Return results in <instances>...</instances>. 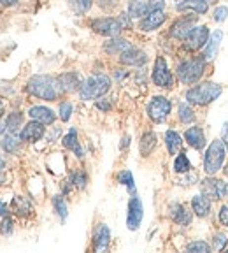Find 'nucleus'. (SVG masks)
I'll list each match as a JSON object with an SVG mask.
<instances>
[{"instance_id":"1","label":"nucleus","mask_w":228,"mask_h":253,"mask_svg":"<svg viewBox=\"0 0 228 253\" xmlns=\"http://www.w3.org/2000/svg\"><path fill=\"white\" fill-rule=\"evenodd\" d=\"M27 91L37 97V99L49 100V102L56 100L63 93L62 88H60L58 78H51V76H34V78H30L27 83Z\"/></svg>"},{"instance_id":"2","label":"nucleus","mask_w":228,"mask_h":253,"mask_svg":"<svg viewBox=\"0 0 228 253\" xmlns=\"http://www.w3.org/2000/svg\"><path fill=\"white\" fill-rule=\"evenodd\" d=\"M205 69H207V60L202 58V55L191 56V58L181 60V62L177 63L176 76L183 84L193 86V84H197L204 78Z\"/></svg>"},{"instance_id":"3","label":"nucleus","mask_w":228,"mask_h":253,"mask_svg":"<svg viewBox=\"0 0 228 253\" xmlns=\"http://www.w3.org/2000/svg\"><path fill=\"white\" fill-rule=\"evenodd\" d=\"M223 91V86L214 81H204V83L193 84L191 88L186 90V100L193 106H209L218 99Z\"/></svg>"},{"instance_id":"4","label":"nucleus","mask_w":228,"mask_h":253,"mask_svg":"<svg viewBox=\"0 0 228 253\" xmlns=\"http://www.w3.org/2000/svg\"><path fill=\"white\" fill-rule=\"evenodd\" d=\"M228 151L225 142L221 139H214L209 148L204 153V170L209 176H214L216 172H220V169H223L225 158H227Z\"/></svg>"},{"instance_id":"5","label":"nucleus","mask_w":228,"mask_h":253,"mask_svg":"<svg viewBox=\"0 0 228 253\" xmlns=\"http://www.w3.org/2000/svg\"><path fill=\"white\" fill-rule=\"evenodd\" d=\"M109 90H111V78H107L104 74H97L88 78L81 84L79 97L83 100H93V99H99V97H104Z\"/></svg>"},{"instance_id":"6","label":"nucleus","mask_w":228,"mask_h":253,"mask_svg":"<svg viewBox=\"0 0 228 253\" xmlns=\"http://www.w3.org/2000/svg\"><path fill=\"white\" fill-rule=\"evenodd\" d=\"M209 37H211V30H209L207 25H195L191 28L186 39L183 41V49L186 53H197L200 49H204L205 44H207Z\"/></svg>"},{"instance_id":"7","label":"nucleus","mask_w":228,"mask_h":253,"mask_svg":"<svg viewBox=\"0 0 228 253\" xmlns=\"http://www.w3.org/2000/svg\"><path fill=\"white\" fill-rule=\"evenodd\" d=\"M170 111H172V104L167 97H161V95H156L150 100L148 104V116L153 120L154 123H163L167 118H169Z\"/></svg>"},{"instance_id":"8","label":"nucleus","mask_w":228,"mask_h":253,"mask_svg":"<svg viewBox=\"0 0 228 253\" xmlns=\"http://www.w3.org/2000/svg\"><path fill=\"white\" fill-rule=\"evenodd\" d=\"M90 27H91V30L97 32L99 36H104V37H116V36H119L123 30L118 18H111V16L95 18V20H91Z\"/></svg>"},{"instance_id":"9","label":"nucleus","mask_w":228,"mask_h":253,"mask_svg":"<svg viewBox=\"0 0 228 253\" xmlns=\"http://www.w3.org/2000/svg\"><path fill=\"white\" fill-rule=\"evenodd\" d=\"M153 83L158 88H172L174 86V76L169 69V63L163 56H156L154 60V67H153V74H151Z\"/></svg>"},{"instance_id":"10","label":"nucleus","mask_w":228,"mask_h":253,"mask_svg":"<svg viewBox=\"0 0 228 253\" xmlns=\"http://www.w3.org/2000/svg\"><path fill=\"white\" fill-rule=\"evenodd\" d=\"M198 21V14H183L179 16L172 25H170L169 36L176 41H185L191 28L197 25Z\"/></svg>"},{"instance_id":"11","label":"nucleus","mask_w":228,"mask_h":253,"mask_svg":"<svg viewBox=\"0 0 228 253\" xmlns=\"http://www.w3.org/2000/svg\"><path fill=\"white\" fill-rule=\"evenodd\" d=\"M165 7H158L150 11L146 16H142L139 21V30L142 32H154L167 21V12L163 11Z\"/></svg>"},{"instance_id":"12","label":"nucleus","mask_w":228,"mask_h":253,"mask_svg":"<svg viewBox=\"0 0 228 253\" xmlns=\"http://www.w3.org/2000/svg\"><path fill=\"white\" fill-rule=\"evenodd\" d=\"M158 7H165V2L163 0H130L128 14L132 18H139L141 20L142 16H146L150 11Z\"/></svg>"},{"instance_id":"13","label":"nucleus","mask_w":228,"mask_h":253,"mask_svg":"<svg viewBox=\"0 0 228 253\" xmlns=\"http://www.w3.org/2000/svg\"><path fill=\"white\" fill-rule=\"evenodd\" d=\"M142 216H144V208H142V201L134 195L128 201V214H126V227L130 230H137L142 223Z\"/></svg>"},{"instance_id":"14","label":"nucleus","mask_w":228,"mask_h":253,"mask_svg":"<svg viewBox=\"0 0 228 253\" xmlns=\"http://www.w3.org/2000/svg\"><path fill=\"white\" fill-rule=\"evenodd\" d=\"M119 62L123 65H128V67H142L148 62V55L142 49H139V47L132 46L130 49H126L125 53L119 55Z\"/></svg>"},{"instance_id":"15","label":"nucleus","mask_w":228,"mask_h":253,"mask_svg":"<svg viewBox=\"0 0 228 253\" xmlns=\"http://www.w3.org/2000/svg\"><path fill=\"white\" fill-rule=\"evenodd\" d=\"M169 216L174 223L183 225V227H188L193 220V213L186 210L181 202H172V204L169 206Z\"/></svg>"},{"instance_id":"16","label":"nucleus","mask_w":228,"mask_h":253,"mask_svg":"<svg viewBox=\"0 0 228 253\" xmlns=\"http://www.w3.org/2000/svg\"><path fill=\"white\" fill-rule=\"evenodd\" d=\"M209 0H181L176 2V9L179 12H193V14L204 16L209 12Z\"/></svg>"},{"instance_id":"17","label":"nucleus","mask_w":228,"mask_h":253,"mask_svg":"<svg viewBox=\"0 0 228 253\" xmlns=\"http://www.w3.org/2000/svg\"><path fill=\"white\" fill-rule=\"evenodd\" d=\"M221 41H223V32H221L220 28H216V30L211 34V37H209L205 47L202 49V58L207 60V62H211V60L216 58L218 51H220Z\"/></svg>"},{"instance_id":"18","label":"nucleus","mask_w":228,"mask_h":253,"mask_svg":"<svg viewBox=\"0 0 228 253\" xmlns=\"http://www.w3.org/2000/svg\"><path fill=\"white\" fill-rule=\"evenodd\" d=\"M213 210V201L209 197H205L204 194H198L195 197H191V211L195 216L198 218H207Z\"/></svg>"},{"instance_id":"19","label":"nucleus","mask_w":228,"mask_h":253,"mask_svg":"<svg viewBox=\"0 0 228 253\" xmlns=\"http://www.w3.org/2000/svg\"><path fill=\"white\" fill-rule=\"evenodd\" d=\"M185 139L193 150H204L205 146V132L202 126L193 125L185 132Z\"/></svg>"},{"instance_id":"20","label":"nucleus","mask_w":228,"mask_h":253,"mask_svg":"<svg viewBox=\"0 0 228 253\" xmlns=\"http://www.w3.org/2000/svg\"><path fill=\"white\" fill-rule=\"evenodd\" d=\"M44 123L40 122H36V120H32L28 125L23 126V130L20 134V139L21 141H27V142H36L39 139H42L44 135Z\"/></svg>"},{"instance_id":"21","label":"nucleus","mask_w":228,"mask_h":253,"mask_svg":"<svg viewBox=\"0 0 228 253\" xmlns=\"http://www.w3.org/2000/svg\"><path fill=\"white\" fill-rule=\"evenodd\" d=\"M28 116L32 120H36V122H40L44 125H53L56 120L55 111H51L49 107H44V106H34L28 109Z\"/></svg>"},{"instance_id":"22","label":"nucleus","mask_w":228,"mask_h":253,"mask_svg":"<svg viewBox=\"0 0 228 253\" xmlns=\"http://www.w3.org/2000/svg\"><path fill=\"white\" fill-rule=\"evenodd\" d=\"M109 241H111V230L107 225L100 223L93 234V250L95 252H104V250L109 248Z\"/></svg>"},{"instance_id":"23","label":"nucleus","mask_w":228,"mask_h":253,"mask_svg":"<svg viewBox=\"0 0 228 253\" xmlns=\"http://www.w3.org/2000/svg\"><path fill=\"white\" fill-rule=\"evenodd\" d=\"M132 47V42L126 39H123V37H111L109 42H106V46H104V51L107 53V55H113V56H119L121 53H125L126 49H130Z\"/></svg>"},{"instance_id":"24","label":"nucleus","mask_w":228,"mask_h":253,"mask_svg":"<svg viewBox=\"0 0 228 253\" xmlns=\"http://www.w3.org/2000/svg\"><path fill=\"white\" fill-rule=\"evenodd\" d=\"M58 83L62 88L63 93H69V91H76L81 88V78H79L77 72H65V74L58 76Z\"/></svg>"},{"instance_id":"25","label":"nucleus","mask_w":228,"mask_h":253,"mask_svg":"<svg viewBox=\"0 0 228 253\" xmlns=\"http://www.w3.org/2000/svg\"><path fill=\"white\" fill-rule=\"evenodd\" d=\"M62 144L67 148V150L74 151L77 158H83L84 157L83 148H81V144H79V141H77V130H76V128H71V130H69V134L62 139Z\"/></svg>"},{"instance_id":"26","label":"nucleus","mask_w":228,"mask_h":253,"mask_svg":"<svg viewBox=\"0 0 228 253\" xmlns=\"http://www.w3.org/2000/svg\"><path fill=\"white\" fill-rule=\"evenodd\" d=\"M202 186V194L205 197H209L211 201H220V192H218V178H207L200 183Z\"/></svg>"},{"instance_id":"27","label":"nucleus","mask_w":228,"mask_h":253,"mask_svg":"<svg viewBox=\"0 0 228 253\" xmlns=\"http://www.w3.org/2000/svg\"><path fill=\"white\" fill-rule=\"evenodd\" d=\"M165 146L170 155H177V151L181 150V146H183L181 135L177 134L176 130H167L165 132Z\"/></svg>"},{"instance_id":"28","label":"nucleus","mask_w":228,"mask_h":253,"mask_svg":"<svg viewBox=\"0 0 228 253\" xmlns=\"http://www.w3.org/2000/svg\"><path fill=\"white\" fill-rule=\"evenodd\" d=\"M177 118H179L181 123H185V125H191V123H195L197 116H195V113H193L191 106L181 102L179 106H177Z\"/></svg>"},{"instance_id":"29","label":"nucleus","mask_w":228,"mask_h":253,"mask_svg":"<svg viewBox=\"0 0 228 253\" xmlns=\"http://www.w3.org/2000/svg\"><path fill=\"white\" fill-rule=\"evenodd\" d=\"M154 146H156V135H154V132H146L141 139V144H139L141 155L142 157H148L154 150Z\"/></svg>"},{"instance_id":"30","label":"nucleus","mask_w":228,"mask_h":253,"mask_svg":"<svg viewBox=\"0 0 228 253\" xmlns=\"http://www.w3.org/2000/svg\"><path fill=\"white\" fill-rule=\"evenodd\" d=\"M12 210L20 216H27V214L32 213V204L25 197H21V195H16L14 201H12Z\"/></svg>"},{"instance_id":"31","label":"nucleus","mask_w":228,"mask_h":253,"mask_svg":"<svg viewBox=\"0 0 228 253\" xmlns=\"http://www.w3.org/2000/svg\"><path fill=\"white\" fill-rule=\"evenodd\" d=\"M21 123H23V115L14 111V113H9L7 120H5V128H7L9 134H16V132L20 130Z\"/></svg>"},{"instance_id":"32","label":"nucleus","mask_w":228,"mask_h":253,"mask_svg":"<svg viewBox=\"0 0 228 253\" xmlns=\"http://www.w3.org/2000/svg\"><path fill=\"white\" fill-rule=\"evenodd\" d=\"M191 164H190L188 157H186V153H179L176 157V160H174V170H176L177 174H188L191 172Z\"/></svg>"},{"instance_id":"33","label":"nucleus","mask_w":228,"mask_h":253,"mask_svg":"<svg viewBox=\"0 0 228 253\" xmlns=\"http://www.w3.org/2000/svg\"><path fill=\"white\" fill-rule=\"evenodd\" d=\"M67 4L76 14H86L93 7V0H67Z\"/></svg>"},{"instance_id":"34","label":"nucleus","mask_w":228,"mask_h":253,"mask_svg":"<svg viewBox=\"0 0 228 253\" xmlns=\"http://www.w3.org/2000/svg\"><path fill=\"white\" fill-rule=\"evenodd\" d=\"M2 148H4V151H7V153H16L18 148H20V139L14 137V134H7L2 139Z\"/></svg>"},{"instance_id":"35","label":"nucleus","mask_w":228,"mask_h":253,"mask_svg":"<svg viewBox=\"0 0 228 253\" xmlns=\"http://www.w3.org/2000/svg\"><path fill=\"white\" fill-rule=\"evenodd\" d=\"M53 208H55L56 214H58L62 220H65V218H67V214H69L67 202H65V199H63L62 195H55V197H53Z\"/></svg>"},{"instance_id":"36","label":"nucleus","mask_w":228,"mask_h":253,"mask_svg":"<svg viewBox=\"0 0 228 253\" xmlns=\"http://www.w3.org/2000/svg\"><path fill=\"white\" fill-rule=\"evenodd\" d=\"M118 181L121 183V185H125L126 188L130 190V194H134V192H135L134 176H132V172H130V170H121V172L118 174Z\"/></svg>"},{"instance_id":"37","label":"nucleus","mask_w":228,"mask_h":253,"mask_svg":"<svg viewBox=\"0 0 228 253\" xmlns=\"http://www.w3.org/2000/svg\"><path fill=\"white\" fill-rule=\"evenodd\" d=\"M71 183L76 186V188L83 190L84 186H86V183H88V176H86V172H84V170H77V172H74V174H72Z\"/></svg>"},{"instance_id":"38","label":"nucleus","mask_w":228,"mask_h":253,"mask_svg":"<svg viewBox=\"0 0 228 253\" xmlns=\"http://www.w3.org/2000/svg\"><path fill=\"white\" fill-rule=\"evenodd\" d=\"M227 243H228V237L223 232H216L213 237V246L211 248L216 250V252H221V250H227Z\"/></svg>"},{"instance_id":"39","label":"nucleus","mask_w":228,"mask_h":253,"mask_svg":"<svg viewBox=\"0 0 228 253\" xmlns=\"http://www.w3.org/2000/svg\"><path fill=\"white\" fill-rule=\"evenodd\" d=\"M186 250H188V252H193V253H207V252H211V246H209L205 241H193L186 246Z\"/></svg>"},{"instance_id":"40","label":"nucleus","mask_w":228,"mask_h":253,"mask_svg":"<svg viewBox=\"0 0 228 253\" xmlns=\"http://www.w3.org/2000/svg\"><path fill=\"white\" fill-rule=\"evenodd\" d=\"M71 115H72V104L67 102V100L60 104V118H62V122H69Z\"/></svg>"},{"instance_id":"41","label":"nucleus","mask_w":228,"mask_h":253,"mask_svg":"<svg viewBox=\"0 0 228 253\" xmlns=\"http://www.w3.org/2000/svg\"><path fill=\"white\" fill-rule=\"evenodd\" d=\"M227 18H228V7L227 5H220V7L214 9L213 20L216 21V23H223Z\"/></svg>"},{"instance_id":"42","label":"nucleus","mask_w":228,"mask_h":253,"mask_svg":"<svg viewBox=\"0 0 228 253\" xmlns=\"http://www.w3.org/2000/svg\"><path fill=\"white\" fill-rule=\"evenodd\" d=\"M218 220H220L221 225L228 229V206L227 204L220 206V210H218Z\"/></svg>"},{"instance_id":"43","label":"nucleus","mask_w":228,"mask_h":253,"mask_svg":"<svg viewBox=\"0 0 228 253\" xmlns=\"http://www.w3.org/2000/svg\"><path fill=\"white\" fill-rule=\"evenodd\" d=\"M119 23H121L123 30H130L132 28V16L128 12H121V16H118Z\"/></svg>"},{"instance_id":"44","label":"nucleus","mask_w":228,"mask_h":253,"mask_svg":"<svg viewBox=\"0 0 228 253\" xmlns=\"http://www.w3.org/2000/svg\"><path fill=\"white\" fill-rule=\"evenodd\" d=\"M218 192H220V201L228 199V181H225V179H218Z\"/></svg>"},{"instance_id":"45","label":"nucleus","mask_w":228,"mask_h":253,"mask_svg":"<svg viewBox=\"0 0 228 253\" xmlns=\"http://www.w3.org/2000/svg\"><path fill=\"white\" fill-rule=\"evenodd\" d=\"M12 232V220L7 216H4V221H2V225H0V234H11Z\"/></svg>"},{"instance_id":"46","label":"nucleus","mask_w":228,"mask_h":253,"mask_svg":"<svg viewBox=\"0 0 228 253\" xmlns=\"http://www.w3.org/2000/svg\"><path fill=\"white\" fill-rule=\"evenodd\" d=\"M221 141L225 142V146H227V151H228V122H225L223 128H221Z\"/></svg>"},{"instance_id":"47","label":"nucleus","mask_w":228,"mask_h":253,"mask_svg":"<svg viewBox=\"0 0 228 253\" xmlns=\"http://www.w3.org/2000/svg\"><path fill=\"white\" fill-rule=\"evenodd\" d=\"M7 213H9L7 204H5V202H0V216H7Z\"/></svg>"},{"instance_id":"48","label":"nucleus","mask_w":228,"mask_h":253,"mask_svg":"<svg viewBox=\"0 0 228 253\" xmlns=\"http://www.w3.org/2000/svg\"><path fill=\"white\" fill-rule=\"evenodd\" d=\"M0 4L5 5V7H12V5L18 4V0H0Z\"/></svg>"},{"instance_id":"49","label":"nucleus","mask_w":228,"mask_h":253,"mask_svg":"<svg viewBox=\"0 0 228 253\" xmlns=\"http://www.w3.org/2000/svg\"><path fill=\"white\" fill-rule=\"evenodd\" d=\"M97 106H99V109H104V111L111 109V104L109 102H97Z\"/></svg>"},{"instance_id":"50","label":"nucleus","mask_w":228,"mask_h":253,"mask_svg":"<svg viewBox=\"0 0 228 253\" xmlns=\"http://www.w3.org/2000/svg\"><path fill=\"white\" fill-rule=\"evenodd\" d=\"M2 115H4V104H2V100H0V118H2Z\"/></svg>"},{"instance_id":"51","label":"nucleus","mask_w":228,"mask_h":253,"mask_svg":"<svg viewBox=\"0 0 228 253\" xmlns=\"http://www.w3.org/2000/svg\"><path fill=\"white\" fill-rule=\"evenodd\" d=\"M4 167H5V164H4V160H2V158H0V170H2V169H4Z\"/></svg>"},{"instance_id":"52","label":"nucleus","mask_w":228,"mask_h":253,"mask_svg":"<svg viewBox=\"0 0 228 253\" xmlns=\"http://www.w3.org/2000/svg\"><path fill=\"white\" fill-rule=\"evenodd\" d=\"M225 174H227V176H228V166L225 167Z\"/></svg>"},{"instance_id":"53","label":"nucleus","mask_w":228,"mask_h":253,"mask_svg":"<svg viewBox=\"0 0 228 253\" xmlns=\"http://www.w3.org/2000/svg\"><path fill=\"white\" fill-rule=\"evenodd\" d=\"M2 132H4V126H2V125H0V134H2Z\"/></svg>"},{"instance_id":"54","label":"nucleus","mask_w":228,"mask_h":253,"mask_svg":"<svg viewBox=\"0 0 228 253\" xmlns=\"http://www.w3.org/2000/svg\"><path fill=\"white\" fill-rule=\"evenodd\" d=\"M176 2H181V0H176Z\"/></svg>"}]
</instances>
